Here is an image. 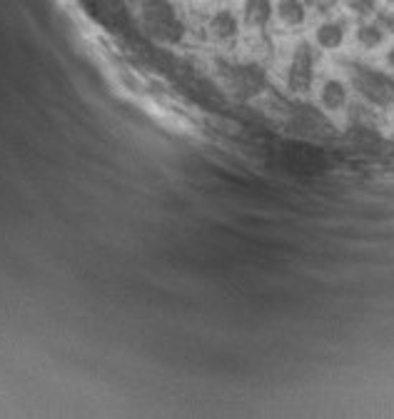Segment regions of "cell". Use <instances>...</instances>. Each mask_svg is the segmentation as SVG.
<instances>
[{
  "label": "cell",
  "instance_id": "1",
  "mask_svg": "<svg viewBox=\"0 0 394 419\" xmlns=\"http://www.w3.org/2000/svg\"><path fill=\"white\" fill-rule=\"evenodd\" d=\"M352 87L360 92L367 103L377 105V108H392L394 105V78L382 70L374 68H360L352 70Z\"/></svg>",
  "mask_w": 394,
  "mask_h": 419
},
{
  "label": "cell",
  "instance_id": "2",
  "mask_svg": "<svg viewBox=\"0 0 394 419\" xmlns=\"http://www.w3.org/2000/svg\"><path fill=\"white\" fill-rule=\"evenodd\" d=\"M143 15L145 25L155 38H160L165 43H175L183 38V23H180L170 0H145Z\"/></svg>",
  "mask_w": 394,
  "mask_h": 419
},
{
  "label": "cell",
  "instance_id": "3",
  "mask_svg": "<svg viewBox=\"0 0 394 419\" xmlns=\"http://www.w3.org/2000/svg\"><path fill=\"white\" fill-rule=\"evenodd\" d=\"M314 78V52L307 43L295 48V55H292L290 73H287V83L295 92H304L312 85Z\"/></svg>",
  "mask_w": 394,
  "mask_h": 419
},
{
  "label": "cell",
  "instance_id": "4",
  "mask_svg": "<svg viewBox=\"0 0 394 419\" xmlns=\"http://www.w3.org/2000/svg\"><path fill=\"white\" fill-rule=\"evenodd\" d=\"M347 98H349V90L342 80L337 78H330V80L322 83L320 87V103L325 105V110H332V113H337L347 105Z\"/></svg>",
  "mask_w": 394,
  "mask_h": 419
},
{
  "label": "cell",
  "instance_id": "5",
  "mask_svg": "<svg viewBox=\"0 0 394 419\" xmlns=\"http://www.w3.org/2000/svg\"><path fill=\"white\" fill-rule=\"evenodd\" d=\"M314 41H317V45L322 50H337L347 41V30L337 20H327V23H322L320 28L314 30Z\"/></svg>",
  "mask_w": 394,
  "mask_h": 419
},
{
  "label": "cell",
  "instance_id": "6",
  "mask_svg": "<svg viewBox=\"0 0 394 419\" xmlns=\"http://www.w3.org/2000/svg\"><path fill=\"white\" fill-rule=\"evenodd\" d=\"M210 35L212 38H218V41H232L234 35L240 33V20L237 15L230 10H218L215 15L210 17Z\"/></svg>",
  "mask_w": 394,
  "mask_h": 419
},
{
  "label": "cell",
  "instance_id": "7",
  "mask_svg": "<svg viewBox=\"0 0 394 419\" xmlns=\"http://www.w3.org/2000/svg\"><path fill=\"white\" fill-rule=\"evenodd\" d=\"M272 13H274L272 0H245V3H242V17H245V23L252 25V28L267 25Z\"/></svg>",
  "mask_w": 394,
  "mask_h": 419
},
{
  "label": "cell",
  "instance_id": "8",
  "mask_svg": "<svg viewBox=\"0 0 394 419\" xmlns=\"http://www.w3.org/2000/svg\"><path fill=\"white\" fill-rule=\"evenodd\" d=\"M274 13L290 28H297V25H302L307 20V8H304L302 0H277Z\"/></svg>",
  "mask_w": 394,
  "mask_h": 419
},
{
  "label": "cell",
  "instance_id": "9",
  "mask_svg": "<svg viewBox=\"0 0 394 419\" xmlns=\"http://www.w3.org/2000/svg\"><path fill=\"white\" fill-rule=\"evenodd\" d=\"M384 35H387V33H384L377 23H365V25H360V28H357V41H360V45L367 48V50L382 45Z\"/></svg>",
  "mask_w": 394,
  "mask_h": 419
},
{
  "label": "cell",
  "instance_id": "10",
  "mask_svg": "<svg viewBox=\"0 0 394 419\" xmlns=\"http://www.w3.org/2000/svg\"><path fill=\"white\" fill-rule=\"evenodd\" d=\"M377 25L384 30V33H394V13L392 10H382L377 15Z\"/></svg>",
  "mask_w": 394,
  "mask_h": 419
},
{
  "label": "cell",
  "instance_id": "11",
  "mask_svg": "<svg viewBox=\"0 0 394 419\" xmlns=\"http://www.w3.org/2000/svg\"><path fill=\"white\" fill-rule=\"evenodd\" d=\"M387 65H389V68L394 70V45H392V48H389V50H387Z\"/></svg>",
  "mask_w": 394,
  "mask_h": 419
}]
</instances>
